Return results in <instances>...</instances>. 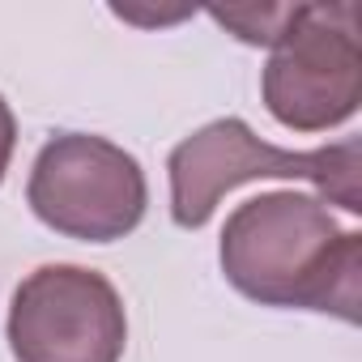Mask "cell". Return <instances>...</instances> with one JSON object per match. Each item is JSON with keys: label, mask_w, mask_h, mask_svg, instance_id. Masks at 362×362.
Segmentation results:
<instances>
[{"label": "cell", "mask_w": 362, "mask_h": 362, "mask_svg": "<svg viewBox=\"0 0 362 362\" xmlns=\"http://www.w3.org/2000/svg\"><path fill=\"white\" fill-rule=\"evenodd\" d=\"M166 175H170V222L179 230H205L209 218L218 214L222 197L243 184H256V179H303V184H311L324 197V205L362 214V192H358L362 145H358V136L294 153V149H277V145L260 141L247 119L222 115L170 149Z\"/></svg>", "instance_id": "cell-2"}, {"label": "cell", "mask_w": 362, "mask_h": 362, "mask_svg": "<svg viewBox=\"0 0 362 362\" xmlns=\"http://www.w3.org/2000/svg\"><path fill=\"white\" fill-rule=\"evenodd\" d=\"M218 264L260 307L328 311L358 324L362 235L345 230L320 197L281 188L243 201L222 226Z\"/></svg>", "instance_id": "cell-1"}, {"label": "cell", "mask_w": 362, "mask_h": 362, "mask_svg": "<svg viewBox=\"0 0 362 362\" xmlns=\"http://www.w3.org/2000/svg\"><path fill=\"white\" fill-rule=\"evenodd\" d=\"M26 201L30 214L64 239L115 243L145 222L149 184L124 145L98 132H60L30 166Z\"/></svg>", "instance_id": "cell-4"}, {"label": "cell", "mask_w": 362, "mask_h": 362, "mask_svg": "<svg viewBox=\"0 0 362 362\" xmlns=\"http://www.w3.org/2000/svg\"><path fill=\"white\" fill-rule=\"evenodd\" d=\"M362 13L349 0L294 5L281 39L269 47L260 94L290 132H328L362 107Z\"/></svg>", "instance_id": "cell-3"}, {"label": "cell", "mask_w": 362, "mask_h": 362, "mask_svg": "<svg viewBox=\"0 0 362 362\" xmlns=\"http://www.w3.org/2000/svg\"><path fill=\"white\" fill-rule=\"evenodd\" d=\"M294 5H277V9H214L209 18L218 26H226L239 43H252V47H273L290 22Z\"/></svg>", "instance_id": "cell-6"}, {"label": "cell", "mask_w": 362, "mask_h": 362, "mask_svg": "<svg viewBox=\"0 0 362 362\" xmlns=\"http://www.w3.org/2000/svg\"><path fill=\"white\" fill-rule=\"evenodd\" d=\"M5 337L18 362H119L128 311L98 269L43 264L18 281Z\"/></svg>", "instance_id": "cell-5"}, {"label": "cell", "mask_w": 362, "mask_h": 362, "mask_svg": "<svg viewBox=\"0 0 362 362\" xmlns=\"http://www.w3.org/2000/svg\"><path fill=\"white\" fill-rule=\"evenodd\" d=\"M13 149H18V119H13V107L0 94V184L9 175V162H13Z\"/></svg>", "instance_id": "cell-7"}]
</instances>
